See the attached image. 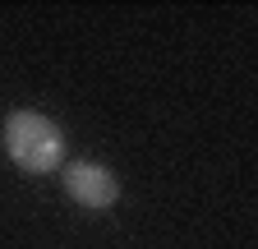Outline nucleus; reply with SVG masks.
<instances>
[{"mask_svg":"<svg viewBox=\"0 0 258 249\" xmlns=\"http://www.w3.org/2000/svg\"><path fill=\"white\" fill-rule=\"evenodd\" d=\"M60 180H64V194H70L79 208L106 212V208L120 203V180L102 162H64L60 166Z\"/></svg>","mask_w":258,"mask_h":249,"instance_id":"f03ea898","label":"nucleus"},{"mask_svg":"<svg viewBox=\"0 0 258 249\" xmlns=\"http://www.w3.org/2000/svg\"><path fill=\"white\" fill-rule=\"evenodd\" d=\"M0 143H5L10 162L28 175H46V171H60L70 162L64 130L42 111H14L5 120V130H0Z\"/></svg>","mask_w":258,"mask_h":249,"instance_id":"f257e3e1","label":"nucleus"}]
</instances>
